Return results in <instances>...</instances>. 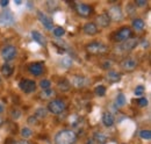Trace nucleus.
<instances>
[{
    "instance_id": "58836bf2",
    "label": "nucleus",
    "mask_w": 151,
    "mask_h": 144,
    "mask_svg": "<svg viewBox=\"0 0 151 144\" xmlns=\"http://www.w3.org/2000/svg\"><path fill=\"white\" fill-rule=\"evenodd\" d=\"M135 4H136L137 6H141V7H142V6H145L148 2H147L145 0H136V1H135Z\"/></svg>"
},
{
    "instance_id": "6e6552de",
    "label": "nucleus",
    "mask_w": 151,
    "mask_h": 144,
    "mask_svg": "<svg viewBox=\"0 0 151 144\" xmlns=\"http://www.w3.org/2000/svg\"><path fill=\"white\" fill-rule=\"evenodd\" d=\"M132 36V30L129 28V27H122V28L115 34V36H114V41L122 43V42L127 41L128 38H130Z\"/></svg>"
},
{
    "instance_id": "a18cd8bd",
    "label": "nucleus",
    "mask_w": 151,
    "mask_h": 144,
    "mask_svg": "<svg viewBox=\"0 0 151 144\" xmlns=\"http://www.w3.org/2000/svg\"><path fill=\"white\" fill-rule=\"evenodd\" d=\"M0 84H1V78H0Z\"/></svg>"
},
{
    "instance_id": "79ce46f5",
    "label": "nucleus",
    "mask_w": 151,
    "mask_h": 144,
    "mask_svg": "<svg viewBox=\"0 0 151 144\" xmlns=\"http://www.w3.org/2000/svg\"><path fill=\"white\" fill-rule=\"evenodd\" d=\"M4 110H5V107H4V105L0 102V114H1V113H4Z\"/></svg>"
},
{
    "instance_id": "2eb2a0df",
    "label": "nucleus",
    "mask_w": 151,
    "mask_h": 144,
    "mask_svg": "<svg viewBox=\"0 0 151 144\" xmlns=\"http://www.w3.org/2000/svg\"><path fill=\"white\" fill-rule=\"evenodd\" d=\"M43 70H44L43 64L38 63V62L32 63V64L28 65V71H29V73H32L33 76H41L43 73Z\"/></svg>"
},
{
    "instance_id": "7ed1b4c3",
    "label": "nucleus",
    "mask_w": 151,
    "mask_h": 144,
    "mask_svg": "<svg viewBox=\"0 0 151 144\" xmlns=\"http://www.w3.org/2000/svg\"><path fill=\"white\" fill-rule=\"evenodd\" d=\"M86 51L91 55H104L108 51V47L102 42H91L86 45Z\"/></svg>"
},
{
    "instance_id": "4468645a",
    "label": "nucleus",
    "mask_w": 151,
    "mask_h": 144,
    "mask_svg": "<svg viewBox=\"0 0 151 144\" xmlns=\"http://www.w3.org/2000/svg\"><path fill=\"white\" fill-rule=\"evenodd\" d=\"M96 27L99 28H107L109 24H111V19L107 15V13H102L100 15H98L96 18Z\"/></svg>"
},
{
    "instance_id": "7c9ffc66",
    "label": "nucleus",
    "mask_w": 151,
    "mask_h": 144,
    "mask_svg": "<svg viewBox=\"0 0 151 144\" xmlns=\"http://www.w3.org/2000/svg\"><path fill=\"white\" fill-rule=\"evenodd\" d=\"M94 93L98 95V96H104L105 94H106V87L105 86H98V87H95L94 90Z\"/></svg>"
},
{
    "instance_id": "bb28decb",
    "label": "nucleus",
    "mask_w": 151,
    "mask_h": 144,
    "mask_svg": "<svg viewBox=\"0 0 151 144\" xmlns=\"http://www.w3.org/2000/svg\"><path fill=\"white\" fill-rule=\"evenodd\" d=\"M60 65L63 68H66L68 69V68H70L72 65V59L70 57H63L62 60H60Z\"/></svg>"
},
{
    "instance_id": "412c9836",
    "label": "nucleus",
    "mask_w": 151,
    "mask_h": 144,
    "mask_svg": "<svg viewBox=\"0 0 151 144\" xmlns=\"http://www.w3.org/2000/svg\"><path fill=\"white\" fill-rule=\"evenodd\" d=\"M93 141H95L96 143L105 144L107 142V136L101 131H95L93 135Z\"/></svg>"
},
{
    "instance_id": "cd10ccee",
    "label": "nucleus",
    "mask_w": 151,
    "mask_h": 144,
    "mask_svg": "<svg viewBox=\"0 0 151 144\" xmlns=\"http://www.w3.org/2000/svg\"><path fill=\"white\" fill-rule=\"evenodd\" d=\"M40 87H41L42 90H49V89L51 87V81L48 80V79H42V80L40 81Z\"/></svg>"
},
{
    "instance_id": "423d86ee",
    "label": "nucleus",
    "mask_w": 151,
    "mask_h": 144,
    "mask_svg": "<svg viewBox=\"0 0 151 144\" xmlns=\"http://www.w3.org/2000/svg\"><path fill=\"white\" fill-rule=\"evenodd\" d=\"M107 15L109 17L111 21H121L123 18V12H122V8L120 5H113L108 8V12H107Z\"/></svg>"
},
{
    "instance_id": "4c0bfd02",
    "label": "nucleus",
    "mask_w": 151,
    "mask_h": 144,
    "mask_svg": "<svg viewBox=\"0 0 151 144\" xmlns=\"http://www.w3.org/2000/svg\"><path fill=\"white\" fill-rule=\"evenodd\" d=\"M28 123H29V125H35V126H37L38 120L35 116H29V117H28Z\"/></svg>"
},
{
    "instance_id": "c03bdc74",
    "label": "nucleus",
    "mask_w": 151,
    "mask_h": 144,
    "mask_svg": "<svg viewBox=\"0 0 151 144\" xmlns=\"http://www.w3.org/2000/svg\"><path fill=\"white\" fill-rule=\"evenodd\" d=\"M15 2H17L18 5H20V4H21V0H15Z\"/></svg>"
},
{
    "instance_id": "a878e982",
    "label": "nucleus",
    "mask_w": 151,
    "mask_h": 144,
    "mask_svg": "<svg viewBox=\"0 0 151 144\" xmlns=\"http://www.w3.org/2000/svg\"><path fill=\"white\" fill-rule=\"evenodd\" d=\"M115 104H116V107L117 108L123 107L126 105V96H124V94H122V93L117 94L116 100H115Z\"/></svg>"
},
{
    "instance_id": "9b49d317",
    "label": "nucleus",
    "mask_w": 151,
    "mask_h": 144,
    "mask_svg": "<svg viewBox=\"0 0 151 144\" xmlns=\"http://www.w3.org/2000/svg\"><path fill=\"white\" fill-rule=\"evenodd\" d=\"M20 90L24 93H33L36 90V83L30 79H22L19 83Z\"/></svg>"
},
{
    "instance_id": "b1692460",
    "label": "nucleus",
    "mask_w": 151,
    "mask_h": 144,
    "mask_svg": "<svg viewBox=\"0 0 151 144\" xmlns=\"http://www.w3.org/2000/svg\"><path fill=\"white\" fill-rule=\"evenodd\" d=\"M54 95H55V91L51 90V89H49V90H43L40 93V98L43 99V100L50 99V98H52Z\"/></svg>"
},
{
    "instance_id": "473e14b6",
    "label": "nucleus",
    "mask_w": 151,
    "mask_h": 144,
    "mask_svg": "<svg viewBox=\"0 0 151 144\" xmlns=\"http://www.w3.org/2000/svg\"><path fill=\"white\" fill-rule=\"evenodd\" d=\"M144 91H145V87H144L143 85H138V86L135 89L134 93H135L136 96H141L142 94H144Z\"/></svg>"
},
{
    "instance_id": "ea45409f",
    "label": "nucleus",
    "mask_w": 151,
    "mask_h": 144,
    "mask_svg": "<svg viewBox=\"0 0 151 144\" xmlns=\"http://www.w3.org/2000/svg\"><path fill=\"white\" fill-rule=\"evenodd\" d=\"M7 5H8V0H1V1H0V6L5 7V6H7Z\"/></svg>"
},
{
    "instance_id": "39448f33",
    "label": "nucleus",
    "mask_w": 151,
    "mask_h": 144,
    "mask_svg": "<svg viewBox=\"0 0 151 144\" xmlns=\"http://www.w3.org/2000/svg\"><path fill=\"white\" fill-rule=\"evenodd\" d=\"M17 55H18V49H17V47L11 45V44L4 47L2 50H1V57H2V59L6 60V62L13 60V59L17 57Z\"/></svg>"
},
{
    "instance_id": "f257e3e1",
    "label": "nucleus",
    "mask_w": 151,
    "mask_h": 144,
    "mask_svg": "<svg viewBox=\"0 0 151 144\" xmlns=\"http://www.w3.org/2000/svg\"><path fill=\"white\" fill-rule=\"evenodd\" d=\"M77 134L71 129H63L55 136V144H76Z\"/></svg>"
},
{
    "instance_id": "37998d69",
    "label": "nucleus",
    "mask_w": 151,
    "mask_h": 144,
    "mask_svg": "<svg viewBox=\"0 0 151 144\" xmlns=\"http://www.w3.org/2000/svg\"><path fill=\"white\" fill-rule=\"evenodd\" d=\"M4 123H5V120H4V119H2L1 116H0V128L4 126Z\"/></svg>"
},
{
    "instance_id": "ddd939ff",
    "label": "nucleus",
    "mask_w": 151,
    "mask_h": 144,
    "mask_svg": "<svg viewBox=\"0 0 151 144\" xmlns=\"http://www.w3.org/2000/svg\"><path fill=\"white\" fill-rule=\"evenodd\" d=\"M37 17H38V20L41 21V23H42L48 30H52V29H54V22H52V20L49 18L47 14H44V13H42V12H38Z\"/></svg>"
},
{
    "instance_id": "dca6fc26",
    "label": "nucleus",
    "mask_w": 151,
    "mask_h": 144,
    "mask_svg": "<svg viewBox=\"0 0 151 144\" xmlns=\"http://www.w3.org/2000/svg\"><path fill=\"white\" fill-rule=\"evenodd\" d=\"M83 32L86 35L92 36V35H95L99 32V28L96 27V24H95L94 22H86L84 24V27H83Z\"/></svg>"
},
{
    "instance_id": "c756f323",
    "label": "nucleus",
    "mask_w": 151,
    "mask_h": 144,
    "mask_svg": "<svg viewBox=\"0 0 151 144\" xmlns=\"http://www.w3.org/2000/svg\"><path fill=\"white\" fill-rule=\"evenodd\" d=\"M32 135H33L32 129H29V128H22V129H21V136H22L23 138H28V137H30Z\"/></svg>"
},
{
    "instance_id": "f704fd0d",
    "label": "nucleus",
    "mask_w": 151,
    "mask_h": 144,
    "mask_svg": "<svg viewBox=\"0 0 151 144\" xmlns=\"http://www.w3.org/2000/svg\"><path fill=\"white\" fill-rule=\"evenodd\" d=\"M111 66H112V60H108V59H106V60L101 64V68H102L104 70H108V69H111Z\"/></svg>"
},
{
    "instance_id": "aec40b11",
    "label": "nucleus",
    "mask_w": 151,
    "mask_h": 144,
    "mask_svg": "<svg viewBox=\"0 0 151 144\" xmlns=\"http://www.w3.org/2000/svg\"><path fill=\"white\" fill-rule=\"evenodd\" d=\"M132 28L135 29V30H137V32H141V30H143L144 29V27H145V22L142 20V19H134L132 20Z\"/></svg>"
},
{
    "instance_id": "2f4dec72",
    "label": "nucleus",
    "mask_w": 151,
    "mask_h": 144,
    "mask_svg": "<svg viewBox=\"0 0 151 144\" xmlns=\"http://www.w3.org/2000/svg\"><path fill=\"white\" fill-rule=\"evenodd\" d=\"M65 34V29L63 27H56L54 28V35L56 37H62V36Z\"/></svg>"
},
{
    "instance_id": "393cba45",
    "label": "nucleus",
    "mask_w": 151,
    "mask_h": 144,
    "mask_svg": "<svg viewBox=\"0 0 151 144\" xmlns=\"http://www.w3.org/2000/svg\"><path fill=\"white\" fill-rule=\"evenodd\" d=\"M1 73H2V76H5V77L12 76V73H13V66L9 65V64H7V63L4 64L2 68H1Z\"/></svg>"
},
{
    "instance_id": "5701e85b",
    "label": "nucleus",
    "mask_w": 151,
    "mask_h": 144,
    "mask_svg": "<svg viewBox=\"0 0 151 144\" xmlns=\"http://www.w3.org/2000/svg\"><path fill=\"white\" fill-rule=\"evenodd\" d=\"M36 119H45L48 116V109L43 107H40L35 110V115H34Z\"/></svg>"
},
{
    "instance_id": "c85d7f7f",
    "label": "nucleus",
    "mask_w": 151,
    "mask_h": 144,
    "mask_svg": "<svg viewBox=\"0 0 151 144\" xmlns=\"http://www.w3.org/2000/svg\"><path fill=\"white\" fill-rule=\"evenodd\" d=\"M21 115H22V113H21V110L18 109V108H13V109L11 110V116H12L13 120H18V119H20Z\"/></svg>"
},
{
    "instance_id": "f3484780",
    "label": "nucleus",
    "mask_w": 151,
    "mask_h": 144,
    "mask_svg": "<svg viewBox=\"0 0 151 144\" xmlns=\"http://www.w3.org/2000/svg\"><path fill=\"white\" fill-rule=\"evenodd\" d=\"M102 123H104V126L107 127V128L113 126L114 123H115V117H114L113 114L109 113V112L104 113L102 114Z\"/></svg>"
},
{
    "instance_id": "0eeeda50",
    "label": "nucleus",
    "mask_w": 151,
    "mask_h": 144,
    "mask_svg": "<svg viewBox=\"0 0 151 144\" xmlns=\"http://www.w3.org/2000/svg\"><path fill=\"white\" fill-rule=\"evenodd\" d=\"M70 85L78 90H83L90 85V79L85 76H75L70 81Z\"/></svg>"
},
{
    "instance_id": "a19ab883",
    "label": "nucleus",
    "mask_w": 151,
    "mask_h": 144,
    "mask_svg": "<svg viewBox=\"0 0 151 144\" xmlns=\"http://www.w3.org/2000/svg\"><path fill=\"white\" fill-rule=\"evenodd\" d=\"M15 144H32L29 141H26V140H22V141H19V142H17Z\"/></svg>"
},
{
    "instance_id": "4be33fe9",
    "label": "nucleus",
    "mask_w": 151,
    "mask_h": 144,
    "mask_svg": "<svg viewBox=\"0 0 151 144\" xmlns=\"http://www.w3.org/2000/svg\"><path fill=\"white\" fill-rule=\"evenodd\" d=\"M57 87L62 91V92H66V91L70 90L71 85H70V81H69L68 79H64V78H63L62 80H59V81L57 83Z\"/></svg>"
},
{
    "instance_id": "f8f14e48",
    "label": "nucleus",
    "mask_w": 151,
    "mask_h": 144,
    "mask_svg": "<svg viewBox=\"0 0 151 144\" xmlns=\"http://www.w3.org/2000/svg\"><path fill=\"white\" fill-rule=\"evenodd\" d=\"M137 44H138V40L130 37V38H128L127 41H124V42L121 43L120 49H121L123 53H129V51H132V50H134V49L136 48Z\"/></svg>"
},
{
    "instance_id": "9d476101",
    "label": "nucleus",
    "mask_w": 151,
    "mask_h": 144,
    "mask_svg": "<svg viewBox=\"0 0 151 144\" xmlns=\"http://www.w3.org/2000/svg\"><path fill=\"white\" fill-rule=\"evenodd\" d=\"M75 9L77 14L83 17V18H88L93 13V7L90 5H86V4H77Z\"/></svg>"
},
{
    "instance_id": "e433bc0d",
    "label": "nucleus",
    "mask_w": 151,
    "mask_h": 144,
    "mask_svg": "<svg viewBox=\"0 0 151 144\" xmlns=\"http://www.w3.org/2000/svg\"><path fill=\"white\" fill-rule=\"evenodd\" d=\"M127 11H128V14H129V15H132V14L136 12V7H135L132 4H128V5H127Z\"/></svg>"
},
{
    "instance_id": "a211bd4d",
    "label": "nucleus",
    "mask_w": 151,
    "mask_h": 144,
    "mask_svg": "<svg viewBox=\"0 0 151 144\" xmlns=\"http://www.w3.org/2000/svg\"><path fill=\"white\" fill-rule=\"evenodd\" d=\"M106 79L109 81V83H117L120 79H121V73L117 71H111L107 72V76H106Z\"/></svg>"
},
{
    "instance_id": "c9c22d12",
    "label": "nucleus",
    "mask_w": 151,
    "mask_h": 144,
    "mask_svg": "<svg viewBox=\"0 0 151 144\" xmlns=\"http://www.w3.org/2000/svg\"><path fill=\"white\" fill-rule=\"evenodd\" d=\"M137 105H138L139 107H145V106L148 105V100H147L145 98H139V99L137 100Z\"/></svg>"
},
{
    "instance_id": "6ab92c4d",
    "label": "nucleus",
    "mask_w": 151,
    "mask_h": 144,
    "mask_svg": "<svg viewBox=\"0 0 151 144\" xmlns=\"http://www.w3.org/2000/svg\"><path fill=\"white\" fill-rule=\"evenodd\" d=\"M32 36H33L34 41L37 42L38 44H41V45H45V44H47V40H45V37L42 35L41 33H38V32H36V30H34V32H32Z\"/></svg>"
},
{
    "instance_id": "20e7f679",
    "label": "nucleus",
    "mask_w": 151,
    "mask_h": 144,
    "mask_svg": "<svg viewBox=\"0 0 151 144\" xmlns=\"http://www.w3.org/2000/svg\"><path fill=\"white\" fill-rule=\"evenodd\" d=\"M120 66L123 71L126 72H132L134 70L137 69L138 66V60L135 57H126L120 62Z\"/></svg>"
},
{
    "instance_id": "f03ea898",
    "label": "nucleus",
    "mask_w": 151,
    "mask_h": 144,
    "mask_svg": "<svg viewBox=\"0 0 151 144\" xmlns=\"http://www.w3.org/2000/svg\"><path fill=\"white\" fill-rule=\"evenodd\" d=\"M66 107L68 105L63 99H54L48 104V112L55 115H59L66 110Z\"/></svg>"
},
{
    "instance_id": "1a4fd4ad",
    "label": "nucleus",
    "mask_w": 151,
    "mask_h": 144,
    "mask_svg": "<svg viewBox=\"0 0 151 144\" xmlns=\"http://www.w3.org/2000/svg\"><path fill=\"white\" fill-rule=\"evenodd\" d=\"M15 23V18L13 15L12 12L9 11H2L0 13V24L5 26V27H9L13 26Z\"/></svg>"
},
{
    "instance_id": "72a5a7b5",
    "label": "nucleus",
    "mask_w": 151,
    "mask_h": 144,
    "mask_svg": "<svg viewBox=\"0 0 151 144\" xmlns=\"http://www.w3.org/2000/svg\"><path fill=\"white\" fill-rule=\"evenodd\" d=\"M139 136H141V138H143V140H150L151 131L150 130H142V131L139 132Z\"/></svg>"
}]
</instances>
